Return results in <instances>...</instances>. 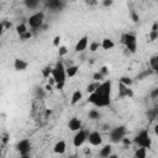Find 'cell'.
I'll return each mask as SVG.
<instances>
[{
	"label": "cell",
	"mask_w": 158,
	"mask_h": 158,
	"mask_svg": "<svg viewBox=\"0 0 158 158\" xmlns=\"http://www.w3.org/2000/svg\"><path fill=\"white\" fill-rule=\"evenodd\" d=\"M111 88H112V81L110 79H105L104 81L100 83L99 88L89 94L88 101L93 104L96 107H106L111 104Z\"/></svg>",
	"instance_id": "obj_1"
},
{
	"label": "cell",
	"mask_w": 158,
	"mask_h": 158,
	"mask_svg": "<svg viewBox=\"0 0 158 158\" xmlns=\"http://www.w3.org/2000/svg\"><path fill=\"white\" fill-rule=\"evenodd\" d=\"M133 143H136L138 147H144L149 149L152 147V138L149 136V131L147 128L141 130L133 138Z\"/></svg>",
	"instance_id": "obj_2"
},
{
	"label": "cell",
	"mask_w": 158,
	"mask_h": 158,
	"mask_svg": "<svg viewBox=\"0 0 158 158\" xmlns=\"http://www.w3.org/2000/svg\"><path fill=\"white\" fill-rule=\"evenodd\" d=\"M121 42L125 44L126 51L128 53H136L137 52V37L135 33H123L121 36Z\"/></svg>",
	"instance_id": "obj_3"
},
{
	"label": "cell",
	"mask_w": 158,
	"mask_h": 158,
	"mask_svg": "<svg viewBox=\"0 0 158 158\" xmlns=\"http://www.w3.org/2000/svg\"><path fill=\"white\" fill-rule=\"evenodd\" d=\"M65 68L67 67L64 65L63 62H57V64L53 67V69H52V77L56 80V84L57 83H60V81H65V79L68 78L67 77Z\"/></svg>",
	"instance_id": "obj_4"
},
{
	"label": "cell",
	"mask_w": 158,
	"mask_h": 158,
	"mask_svg": "<svg viewBox=\"0 0 158 158\" xmlns=\"http://www.w3.org/2000/svg\"><path fill=\"white\" fill-rule=\"evenodd\" d=\"M44 23V12L43 11H37L35 14H32L28 19H27V25L32 28V30H37L41 28Z\"/></svg>",
	"instance_id": "obj_5"
},
{
	"label": "cell",
	"mask_w": 158,
	"mask_h": 158,
	"mask_svg": "<svg viewBox=\"0 0 158 158\" xmlns=\"http://www.w3.org/2000/svg\"><path fill=\"white\" fill-rule=\"evenodd\" d=\"M126 135V127L125 126H117L112 130H110V141L114 142V143H118L122 141V138L125 137Z\"/></svg>",
	"instance_id": "obj_6"
},
{
	"label": "cell",
	"mask_w": 158,
	"mask_h": 158,
	"mask_svg": "<svg viewBox=\"0 0 158 158\" xmlns=\"http://www.w3.org/2000/svg\"><path fill=\"white\" fill-rule=\"evenodd\" d=\"M86 139H88V133H86V131L83 130V128H80L79 131L75 132V135H74V137H73V146H74L75 148H79V147H81V146L84 144V142H85Z\"/></svg>",
	"instance_id": "obj_7"
},
{
	"label": "cell",
	"mask_w": 158,
	"mask_h": 158,
	"mask_svg": "<svg viewBox=\"0 0 158 158\" xmlns=\"http://www.w3.org/2000/svg\"><path fill=\"white\" fill-rule=\"evenodd\" d=\"M88 141L91 146L99 147V146L102 144V136L99 131H93V132L88 133Z\"/></svg>",
	"instance_id": "obj_8"
},
{
	"label": "cell",
	"mask_w": 158,
	"mask_h": 158,
	"mask_svg": "<svg viewBox=\"0 0 158 158\" xmlns=\"http://www.w3.org/2000/svg\"><path fill=\"white\" fill-rule=\"evenodd\" d=\"M30 147H31V143H30V139H27V138L21 139V141L17 143V146H16L17 151L20 152V154H21L22 157H26V156H27V152L30 151Z\"/></svg>",
	"instance_id": "obj_9"
},
{
	"label": "cell",
	"mask_w": 158,
	"mask_h": 158,
	"mask_svg": "<svg viewBox=\"0 0 158 158\" xmlns=\"http://www.w3.org/2000/svg\"><path fill=\"white\" fill-rule=\"evenodd\" d=\"M118 96L120 98H132L133 91H132L131 86H127L122 83H118Z\"/></svg>",
	"instance_id": "obj_10"
},
{
	"label": "cell",
	"mask_w": 158,
	"mask_h": 158,
	"mask_svg": "<svg viewBox=\"0 0 158 158\" xmlns=\"http://www.w3.org/2000/svg\"><path fill=\"white\" fill-rule=\"evenodd\" d=\"M46 7L53 10V11H59L63 9V1L62 0H44Z\"/></svg>",
	"instance_id": "obj_11"
},
{
	"label": "cell",
	"mask_w": 158,
	"mask_h": 158,
	"mask_svg": "<svg viewBox=\"0 0 158 158\" xmlns=\"http://www.w3.org/2000/svg\"><path fill=\"white\" fill-rule=\"evenodd\" d=\"M81 120L80 118H78V117H72L69 121H68V128H69V131H72V132H77V131H79L80 128H81Z\"/></svg>",
	"instance_id": "obj_12"
},
{
	"label": "cell",
	"mask_w": 158,
	"mask_h": 158,
	"mask_svg": "<svg viewBox=\"0 0 158 158\" xmlns=\"http://www.w3.org/2000/svg\"><path fill=\"white\" fill-rule=\"evenodd\" d=\"M88 44H89V38L88 36H83L80 40H78L77 44H75V52H84L86 48H88Z\"/></svg>",
	"instance_id": "obj_13"
},
{
	"label": "cell",
	"mask_w": 158,
	"mask_h": 158,
	"mask_svg": "<svg viewBox=\"0 0 158 158\" xmlns=\"http://www.w3.org/2000/svg\"><path fill=\"white\" fill-rule=\"evenodd\" d=\"M27 67H28V62H26L21 58H16L14 60V69L16 72H23L27 69Z\"/></svg>",
	"instance_id": "obj_14"
},
{
	"label": "cell",
	"mask_w": 158,
	"mask_h": 158,
	"mask_svg": "<svg viewBox=\"0 0 158 158\" xmlns=\"http://www.w3.org/2000/svg\"><path fill=\"white\" fill-rule=\"evenodd\" d=\"M53 151H54V153H57V154H63V153L67 151V143H65V141L59 139V141L54 144Z\"/></svg>",
	"instance_id": "obj_15"
},
{
	"label": "cell",
	"mask_w": 158,
	"mask_h": 158,
	"mask_svg": "<svg viewBox=\"0 0 158 158\" xmlns=\"http://www.w3.org/2000/svg\"><path fill=\"white\" fill-rule=\"evenodd\" d=\"M81 99H83V91H81V90H75V91H73V94H72L70 104H72V105H75V104H78Z\"/></svg>",
	"instance_id": "obj_16"
},
{
	"label": "cell",
	"mask_w": 158,
	"mask_h": 158,
	"mask_svg": "<svg viewBox=\"0 0 158 158\" xmlns=\"http://www.w3.org/2000/svg\"><path fill=\"white\" fill-rule=\"evenodd\" d=\"M115 47V42L111 40V38H104L101 41V48L105 49V51H109V49H112Z\"/></svg>",
	"instance_id": "obj_17"
},
{
	"label": "cell",
	"mask_w": 158,
	"mask_h": 158,
	"mask_svg": "<svg viewBox=\"0 0 158 158\" xmlns=\"http://www.w3.org/2000/svg\"><path fill=\"white\" fill-rule=\"evenodd\" d=\"M111 152H112V147H111V144H105V146L100 149L99 156L102 157V158H106V157H110V156H111Z\"/></svg>",
	"instance_id": "obj_18"
},
{
	"label": "cell",
	"mask_w": 158,
	"mask_h": 158,
	"mask_svg": "<svg viewBox=\"0 0 158 158\" xmlns=\"http://www.w3.org/2000/svg\"><path fill=\"white\" fill-rule=\"evenodd\" d=\"M158 38V22H154L149 31V42H153Z\"/></svg>",
	"instance_id": "obj_19"
},
{
	"label": "cell",
	"mask_w": 158,
	"mask_h": 158,
	"mask_svg": "<svg viewBox=\"0 0 158 158\" xmlns=\"http://www.w3.org/2000/svg\"><path fill=\"white\" fill-rule=\"evenodd\" d=\"M65 70H67V77H68V78H73V77L77 75V73H78V70H79V67L75 65V64H72V65H68V67L65 68Z\"/></svg>",
	"instance_id": "obj_20"
},
{
	"label": "cell",
	"mask_w": 158,
	"mask_h": 158,
	"mask_svg": "<svg viewBox=\"0 0 158 158\" xmlns=\"http://www.w3.org/2000/svg\"><path fill=\"white\" fill-rule=\"evenodd\" d=\"M100 83H101V81H96V80H93L91 83H89V84L86 85V93H88V94L94 93V91H95V90L99 88Z\"/></svg>",
	"instance_id": "obj_21"
},
{
	"label": "cell",
	"mask_w": 158,
	"mask_h": 158,
	"mask_svg": "<svg viewBox=\"0 0 158 158\" xmlns=\"http://www.w3.org/2000/svg\"><path fill=\"white\" fill-rule=\"evenodd\" d=\"M135 157L136 158H146L147 157V148L144 147H138L135 151Z\"/></svg>",
	"instance_id": "obj_22"
},
{
	"label": "cell",
	"mask_w": 158,
	"mask_h": 158,
	"mask_svg": "<svg viewBox=\"0 0 158 158\" xmlns=\"http://www.w3.org/2000/svg\"><path fill=\"white\" fill-rule=\"evenodd\" d=\"M23 4L27 9L32 10V9H37V6L40 4V0H23Z\"/></svg>",
	"instance_id": "obj_23"
},
{
	"label": "cell",
	"mask_w": 158,
	"mask_h": 158,
	"mask_svg": "<svg viewBox=\"0 0 158 158\" xmlns=\"http://www.w3.org/2000/svg\"><path fill=\"white\" fill-rule=\"evenodd\" d=\"M28 31V26L26 25V23H19L17 26H16V33L19 35V36H21V35H23L25 32H27Z\"/></svg>",
	"instance_id": "obj_24"
},
{
	"label": "cell",
	"mask_w": 158,
	"mask_h": 158,
	"mask_svg": "<svg viewBox=\"0 0 158 158\" xmlns=\"http://www.w3.org/2000/svg\"><path fill=\"white\" fill-rule=\"evenodd\" d=\"M88 117L90 120H98V118H100V111L96 109H91L88 114Z\"/></svg>",
	"instance_id": "obj_25"
},
{
	"label": "cell",
	"mask_w": 158,
	"mask_h": 158,
	"mask_svg": "<svg viewBox=\"0 0 158 158\" xmlns=\"http://www.w3.org/2000/svg\"><path fill=\"white\" fill-rule=\"evenodd\" d=\"M99 47H101V42L93 41V42H90V44H89V51H90V52H96V51L99 49Z\"/></svg>",
	"instance_id": "obj_26"
},
{
	"label": "cell",
	"mask_w": 158,
	"mask_h": 158,
	"mask_svg": "<svg viewBox=\"0 0 158 158\" xmlns=\"http://www.w3.org/2000/svg\"><path fill=\"white\" fill-rule=\"evenodd\" d=\"M52 69L53 68H51V67H44L43 69H42V77L44 78V79H48L51 75H52Z\"/></svg>",
	"instance_id": "obj_27"
},
{
	"label": "cell",
	"mask_w": 158,
	"mask_h": 158,
	"mask_svg": "<svg viewBox=\"0 0 158 158\" xmlns=\"http://www.w3.org/2000/svg\"><path fill=\"white\" fill-rule=\"evenodd\" d=\"M120 83H122V84H125V85H127V86H131V85L133 84V80H132L130 77H121V78H120Z\"/></svg>",
	"instance_id": "obj_28"
},
{
	"label": "cell",
	"mask_w": 158,
	"mask_h": 158,
	"mask_svg": "<svg viewBox=\"0 0 158 158\" xmlns=\"http://www.w3.org/2000/svg\"><path fill=\"white\" fill-rule=\"evenodd\" d=\"M67 53H68V49H67L65 46H59V47H58V54H59V57H63V56H65Z\"/></svg>",
	"instance_id": "obj_29"
},
{
	"label": "cell",
	"mask_w": 158,
	"mask_h": 158,
	"mask_svg": "<svg viewBox=\"0 0 158 158\" xmlns=\"http://www.w3.org/2000/svg\"><path fill=\"white\" fill-rule=\"evenodd\" d=\"M104 78H105V77L101 74V72H100V70H99V72H96V73H94V75H93V80H96V81H101Z\"/></svg>",
	"instance_id": "obj_30"
},
{
	"label": "cell",
	"mask_w": 158,
	"mask_h": 158,
	"mask_svg": "<svg viewBox=\"0 0 158 158\" xmlns=\"http://www.w3.org/2000/svg\"><path fill=\"white\" fill-rule=\"evenodd\" d=\"M149 64H151V68H152L153 70L158 72V62L154 59V57H152V58H151V60H149Z\"/></svg>",
	"instance_id": "obj_31"
},
{
	"label": "cell",
	"mask_w": 158,
	"mask_h": 158,
	"mask_svg": "<svg viewBox=\"0 0 158 158\" xmlns=\"http://www.w3.org/2000/svg\"><path fill=\"white\" fill-rule=\"evenodd\" d=\"M31 37H32V32H31L30 30H28L27 32H25L23 35H21V36H20V38H21L22 41H27V40H30Z\"/></svg>",
	"instance_id": "obj_32"
},
{
	"label": "cell",
	"mask_w": 158,
	"mask_h": 158,
	"mask_svg": "<svg viewBox=\"0 0 158 158\" xmlns=\"http://www.w3.org/2000/svg\"><path fill=\"white\" fill-rule=\"evenodd\" d=\"M53 46L57 47V48L60 46V36H56V37H54V40H53Z\"/></svg>",
	"instance_id": "obj_33"
},
{
	"label": "cell",
	"mask_w": 158,
	"mask_h": 158,
	"mask_svg": "<svg viewBox=\"0 0 158 158\" xmlns=\"http://www.w3.org/2000/svg\"><path fill=\"white\" fill-rule=\"evenodd\" d=\"M102 6L104 7H110L112 4H114V0H102Z\"/></svg>",
	"instance_id": "obj_34"
},
{
	"label": "cell",
	"mask_w": 158,
	"mask_h": 158,
	"mask_svg": "<svg viewBox=\"0 0 158 158\" xmlns=\"http://www.w3.org/2000/svg\"><path fill=\"white\" fill-rule=\"evenodd\" d=\"M151 98H152V99H158V88H154V89L151 91Z\"/></svg>",
	"instance_id": "obj_35"
},
{
	"label": "cell",
	"mask_w": 158,
	"mask_h": 158,
	"mask_svg": "<svg viewBox=\"0 0 158 158\" xmlns=\"http://www.w3.org/2000/svg\"><path fill=\"white\" fill-rule=\"evenodd\" d=\"M99 70L101 72V74H102L105 78H106V75L109 74V69H107V67H102V68H101V69H99Z\"/></svg>",
	"instance_id": "obj_36"
},
{
	"label": "cell",
	"mask_w": 158,
	"mask_h": 158,
	"mask_svg": "<svg viewBox=\"0 0 158 158\" xmlns=\"http://www.w3.org/2000/svg\"><path fill=\"white\" fill-rule=\"evenodd\" d=\"M64 85H65V81H60V83H57V84H56V89H58V90H63Z\"/></svg>",
	"instance_id": "obj_37"
},
{
	"label": "cell",
	"mask_w": 158,
	"mask_h": 158,
	"mask_svg": "<svg viewBox=\"0 0 158 158\" xmlns=\"http://www.w3.org/2000/svg\"><path fill=\"white\" fill-rule=\"evenodd\" d=\"M7 141H9V135L4 132L2 136H1V142H2V143H7Z\"/></svg>",
	"instance_id": "obj_38"
},
{
	"label": "cell",
	"mask_w": 158,
	"mask_h": 158,
	"mask_svg": "<svg viewBox=\"0 0 158 158\" xmlns=\"http://www.w3.org/2000/svg\"><path fill=\"white\" fill-rule=\"evenodd\" d=\"M85 2H86V5H89V6H94V5L98 4V0H85Z\"/></svg>",
	"instance_id": "obj_39"
},
{
	"label": "cell",
	"mask_w": 158,
	"mask_h": 158,
	"mask_svg": "<svg viewBox=\"0 0 158 158\" xmlns=\"http://www.w3.org/2000/svg\"><path fill=\"white\" fill-rule=\"evenodd\" d=\"M153 131H154V135L158 137V122L154 125V127H153Z\"/></svg>",
	"instance_id": "obj_40"
},
{
	"label": "cell",
	"mask_w": 158,
	"mask_h": 158,
	"mask_svg": "<svg viewBox=\"0 0 158 158\" xmlns=\"http://www.w3.org/2000/svg\"><path fill=\"white\" fill-rule=\"evenodd\" d=\"M121 142H122V143H125V144H130V143H131V141H130V139H127V138H125V137L122 138V141H121Z\"/></svg>",
	"instance_id": "obj_41"
},
{
	"label": "cell",
	"mask_w": 158,
	"mask_h": 158,
	"mask_svg": "<svg viewBox=\"0 0 158 158\" xmlns=\"http://www.w3.org/2000/svg\"><path fill=\"white\" fill-rule=\"evenodd\" d=\"M153 57H154V59L158 62V54H156V56H153Z\"/></svg>",
	"instance_id": "obj_42"
},
{
	"label": "cell",
	"mask_w": 158,
	"mask_h": 158,
	"mask_svg": "<svg viewBox=\"0 0 158 158\" xmlns=\"http://www.w3.org/2000/svg\"><path fill=\"white\" fill-rule=\"evenodd\" d=\"M157 2H158V0H157Z\"/></svg>",
	"instance_id": "obj_43"
}]
</instances>
